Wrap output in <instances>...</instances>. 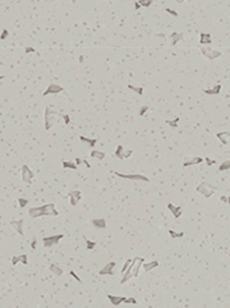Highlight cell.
I'll return each mask as SVG.
<instances>
[{
	"instance_id": "cell-1",
	"label": "cell",
	"mask_w": 230,
	"mask_h": 308,
	"mask_svg": "<svg viewBox=\"0 0 230 308\" xmlns=\"http://www.w3.org/2000/svg\"><path fill=\"white\" fill-rule=\"evenodd\" d=\"M29 216L31 218H38L43 216H58L59 212L55 209V204L54 203H47L41 207H33L30 208L28 211Z\"/></svg>"
},
{
	"instance_id": "cell-2",
	"label": "cell",
	"mask_w": 230,
	"mask_h": 308,
	"mask_svg": "<svg viewBox=\"0 0 230 308\" xmlns=\"http://www.w3.org/2000/svg\"><path fill=\"white\" fill-rule=\"evenodd\" d=\"M144 259H142V257H135L133 260H131V262L129 264V267L127 268L124 272H123V277H122V279H121V284H124L127 283L130 278L132 277H138L139 275V270L142 268V264L144 263Z\"/></svg>"
},
{
	"instance_id": "cell-3",
	"label": "cell",
	"mask_w": 230,
	"mask_h": 308,
	"mask_svg": "<svg viewBox=\"0 0 230 308\" xmlns=\"http://www.w3.org/2000/svg\"><path fill=\"white\" fill-rule=\"evenodd\" d=\"M196 192L203 194L206 198H210V197L216 192V187L213 186L212 184H210L208 181H203V183H200V184L196 187Z\"/></svg>"
},
{
	"instance_id": "cell-4",
	"label": "cell",
	"mask_w": 230,
	"mask_h": 308,
	"mask_svg": "<svg viewBox=\"0 0 230 308\" xmlns=\"http://www.w3.org/2000/svg\"><path fill=\"white\" fill-rule=\"evenodd\" d=\"M57 114L58 112L54 111L51 107H46L45 109V114H44V119H45V129L46 131H50L52 128L55 121H57Z\"/></svg>"
},
{
	"instance_id": "cell-5",
	"label": "cell",
	"mask_w": 230,
	"mask_h": 308,
	"mask_svg": "<svg viewBox=\"0 0 230 308\" xmlns=\"http://www.w3.org/2000/svg\"><path fill=\"white\" fill-rule=\"evenodd\" d=\"M200 52H201V54L204 56L205 58H207L208 60H214L216 59V58H220L222 56V53L220 52V51H216V50H214L210 46L207 45L200 46Z\"/></svg>"
},
{
	"instance_id": "cell-6",
	"label": "cell",
	"mask_w": 230,
	"mask_h": 308,
	"mask_svg": "<svg viewBox=\"0 0 230 308\" xmlns=\"http://www.w3.org/2000/svg\"><path fill=\"white\" fill-rule=\"evenodd\" d=\"M21 176H22V181L23 183H26L28 185L32 184L35 174H33V172L30 170V167L28 165H22V167H21Z\"/></svg>"
},
{
	"instance_id": "cell-7",
	"label": "cell",
	"mask_w": 230,
	"mask_h": 308,
	"mask_svg": "<svg viewBox=\"0 0 230 308\" xmlns=\"http://www.w3.org/2000/svg\"><path fill=\"white\" fill-rule=\"evenodd\" d=\"M63 238V234H54V236H50V237H45L43 238V243H44V247L46 248H51L53 246L58 245L59 241Z\"/></svg>"
},
{
	"instance_id": "cell-8",
	"label": "cell",
	"mask_w": 230,
	"mask_h": 308,
	"mask_svg": "<svg viewBox=\"0 0 230 308\" xmlns=\"http://www.w3.org/2000/svg\"><path fill=\"white\" fill-rule=\"evenodd\" d=\"M114 173H115V176L122 178V179L140 180V181H146V183H149V181H150V179H149L147 177H145V176H143V174H137V173H135V174H123V173H118V172H114Z\"/></svg>"
},
{
	"instance_id": "cell-9",
	"label": "cell",
	"mask_w": 230,
	"mask_h": 308,
	"mask_svg": "<svg viewBox=\"0 0 230 308\" xmlns=\"http://www.w3.org/2000/svg\"><path fill=\"white\" fill-rule=\"evenodd\" d=\"M63 90H65V89H63V87L57 84V83H51V84L47 87V89L44 91L43 96L45 97V96H48V95H57V94L63 91Z\"/></svg>"
},
{
	"instance_id": "cell-10",
	"label": "cell",
	"mask_w": 230,
	"mask_h": 308,
	"mask_svg": "<svg viewBox=\"0 0 230 308\" xmlns=\"http://www.w3.org/2000/svg\"><path fill=\"white\" fill-rule=\"evenodd\" d=\"M68 197H69V202H70V204H72V207H75V205L81 201V198H82V193L77 189L72 190V192H69V193H68Z\"/></svg>"
},
{
	"instance_id": "cell-11",
	"label": "cell",
	"mask_w": 230,
	"mask_h": 308,
	"mask_svg": "<svg viewBox=\"0 0 230 308\" xmlns=\"http://www.w3.org/2000/svg\"><path fill=\"white\" fill-rule=\"evenodd\" d=\"M115 265H116V263L115 262H108L106 264L104 268L101 269L100 271H99V275L104 276V275H109V276H113L114 275V271H113V269L115 268Z\"/></svg>"
},
{
	"instance_id": "cell-12",
	"label": "cell",
	"mask_w": 230,
	"mask_h": 308,
	"mask_svg": "<svg viewBox=\"0 0 230 308\" xmlns=\"http://www.w3.org/2000/svg\"><path fill=\"white\" fill-rule=\"evenodd\" d=\"M107 298L109 299V301L112 302V305L114 306H120L121 303H125V300L127 298L125 297H120V295H112V294H107Z\"/></svg>"
},
{
	"instance_id": "cell-13",
	"label": "cell",
	"mask_w": 230,
	"mask_h": 308,
	"mask_svg": "<svg viewBox=\"0 0 230 308\" xmlns=\"http://www.w3.org/2000/svg\"><path fill=\"white\" fill-rule=\"evenodd\" d=\"M23 224H24V221L23 219H19V221H13L11 222V225L13 226V229L15 231L19 232L20 236H24V232H23Z\"/></svg>"
},
{
	"instance_id": "cell-14",
	"label": "cell",
	"mask_w": 230,
	"mask_h": 308,
	"mask_svg": "<svg viewBox=\"0 0 230 308\" xmlns=\"http://www.w3.org/2000/svg\"><path fill=\"white\" fill-rule=\"evenodd\" d=\"M169 40H170L171 45L175 46L178 42L183 40V33H171L170 35H169Z\"/></svg>"
},
{
	"instance_id": "cell-15",
	"label": "cell",
	"mask_w": 230,
	"mask_h": 308,
	"mask_svg": "<svg viewBox=\"0 0 230 308\" xmlns=\"http://www.w3.org/2000/svg\"><path fill=\"white\" fill-rule=\"evenodd\" d=\"M167 208H168V209H169L171 212H173V215H174V217H175L176 219L182 216V208H181L179 205H178V207H175L174 204L168 203V204H167Z\"/></svg>"
},
{
	"instance_id": "cell-16",
	"label": "cell",
	"mask_w": 230,
	"mask_h": 308,
	"mask_svg": "<svg viewBox=\"0 0 230 308\" xmlns=\"http://www.w3.org/2000/svg\"><path fill=\"white\" fill-rule=\"evenodd\" d=\"M216 138L220 140V142L222 144H229V140H230L229 132H220V133H216Z\"/></svg>"
},
{
	"instance_id": "cell-17",
	"label": "cell",
	"mask_w": 230,
	"mask_h": 308,
	"mask_svg": "<svg viewBox=\"0 0 230 308\" xmlns=\"http://www.w3.org/2000/svg\"><path fill=\"white\" fill-rule=\"evenodd\" d=\"M19 262L23 263V264H28V255L26 254H23V255H19V256H14L12 259V264L13 265H16Z\"/></svg>"
},
{
	"instance_id": "cell-18",
	"label": "cell",
	"mask_w": 230,
	"mask_h": 308,
	"mask_svg": "<svg viewBox=\"0 0 230 308\" xmlns=\"http://www.w3.org/2000/svg\"><path fill=\"white\" fill-rule=\"evenodd\" d=\"M200 45H210L212 43V38H210V33H200V40H199Z\"/></svg>"
},
{
	"instance_id": "cell-19",
	"label": "cell",
	"mask_w": 230,
	"mask_h": 308,
	"mask_svg": "<svg viewBox=\"0 0 230 308\" xmlns=\"http://www.w3.org/2000/svg\"><path fill=\"white\" fill-rule=\"evenodd\" d=\"M204 162V159L201 157H193L189 159V160H186V162H184L183 166L184 167H188V166H192V165H198L200 164V163H203Z\"/></svg>"
},
{
	"instance_id": "cell-20",
	"label": "cell",
	"mask_w": 230,
	"mask_h": 308,
	"mask_svg": "<svg viewBox=\"0 0 230 308\" xmlns=\"http://www.w3.org/2000/svg\"><path fill=\"white\" fill-rule=\"evenodd\" d=\"M221 91V84H217V85H214L213 88H210V89H205L204 92L206 95H208V96H215L217 94H220Z\"/></svg>"
},
{
	"instance_id": "cell-21",
	"label": "cell",
	"mask_w": 230,
	"mask_h": 308,
	"mask_svg": "<svg viewBox=\"0 0 230 308\" xmlns=\"http://www.w3.org/2000/svg\"><path fill=\"white\" fill-rule=\"evenodd\" d=\"M158 265H159L158 261H152V262H145V261H144V263L142 264V267L144 268V271H146V272L151 271L152 269L157 268Z\"/></svg>"
},
{
	"instance_id": "cell-22",
	"label": "cell",
	"mask_w": 230,
	"mask_h": 308,
	"mask_svg": "<svg viewBox=\"0 0 230 308\" xmlns=\"http://www.w3.org/2000/svg\"><path fill=\"white\" fill-rule=\"evenodd\" d=\"M92 224L96 226V227H98V229H106V221L104 218H98V219H93L92 221Z\"/></svg>"
},
{
	"instance_id": "cell-23",
	"label": "cell",
	"mask_w": 230,
	"mask_h": 308,
	"mask_svg": "<svg viewBox=\"0 0 230 308\" xmlns=\"http://www.w3.org/2000/svg\"><path fill=\"white\" fill-rule=\"evenodd\" d=\"M91 157L97 158L99 160H103L104 158L106 157V154L104 151H99V150H92L91 151Z\"/></svg>"
},
{
	"instance_id": "cell-24",
	"label": "cell",
	"mask_w": 230,
	"mask_h": 308,
	"mask_svg": "<svg viewBox=\"0 0 230 308\" xmlns=\"http://www.w3.org/2000/svg\"><path fill=\"white\" fill-rule=\"evenodd\" d=\"M114 156L116 158H118V159H124V148H123L122 145H118Z\"/></svg>"
},
{
	"instance_id": "cell-25",
	"label": "cell",
	"mask_w": 230,
	"mask_h": 308,
	"mask_svg": "<svg viewBox=\"0 0 230 308\" xmlns=\"http://www.w3.org/2000/svg\"><path fill=\"white\" fill-rule=\"evenodd\" d=\"M79 140L83 141V142H85V143H87L91 148H93V147L97 144V142H98L97 138H84V136H79Z\"/></svg>"
},
{
	"instance_id": "cell-26",
	"label": "cell",
	"mask_w": 230,
	"mask_h": 308,
	"mask_svg": "<svg viewBox=\"0 0 230 308\" xmlns=\"http://www.w3.org/2000/svg\"><path fill=\"white\" fill-rule=\"evenodd\" d=\"M50 270L52 271L53 274H55L57 276H61L63 274V270L60 268L59 265H57V264H51V265H50Z\"/></svg>"
},
{
	"instance_id": "cell-27",
	"label": "cell",
	"mask_w": 230,
	"mask_h": 308,
	"mask_svg": "<svg viewBox=\"0 0 230 308\" xmlns=\"http://www.w3.org/2000/svg\"><path fill=\"white\" fill-rule=\"evenodd\" d=\"M128 88L130 89V90H132L133 92H136L137 95H143V92H144V89H143V87H133V85H131V84H129L128 85Z\"/></svg>"
},
{
	"instance_id": "cell-28",
	"label": "cell",
	"mask_w": 230,
	"mask_h": 308,
	"mask_svg": "<svg viewBox=\"0 0 230 308\" xmlns=\"http://www.w3.org/2000/svg\"><path fill=\"white\" fill-rule=\"evenodd\" d=\"M62 166H63V169H72V170H76L77 169V165L75 164V163H72V162H67L65 160L63 163H62Z\"/></svg>"
},
{
	"instance_id": "cell-29",
	"label": "cell",
	"mask_w": 230,
	"mask_h": 308,
	"mask_svg": "<svg viewBox=\"0 0 230 308\" xmlns=\"http://www.w3.org/2000/svg\"><path fill=\"white\" fill-rule=\"evenodd\" d=\"M178 122H179V118H175L174 120H166V124H168L173 128H177Z\"/></svg>"
},
{
	"instance_id": "cell-30",
	"label": "cell",
	"mask_w": 230,
	"mask_h": 308,
	"mask_svg": "<svg viewBox=\"0 0 230 308\" xmlns=\"http://www.w3.org/2000/svg\"><path fill=\"white\" fill-rule=\"evenodd\" d=\"M168 233L170 234V237L173 238V239H177V238H182V237L184 236V232H179V233H177V232H175L174 230H169V231H168Z\"/></svg>"
},
{
	"instance_id": "cell-31",
	"label": "cell",
	"mask_w": 230,
	"mask_h": 308,
	"mask_svg": "<svg viewBox=\"0 0 230 308\" xmlns=\"http://www.w3.org/2000/svg\"><path fill=\"white\" fill-rule=\"evenodd\" d=\"M230 169V162L229 160H225L222 164L219 166V171L222 172V171H228Z\"/></svg>"
},
{
	"instance_id": "cell-32",
	"label": "cell",
	"mask_w": 230,
	"mask_h": 308,
	"mask_svg": "<svg viewBox=\"0 0 230 308\" xmlns=\"http://www.w3.org/2000/svg\"><path fill=\"white\" fill-rule=\"evenodd\" d=\"M138 4L140 5V7H150L153 4V0H138Z\"/></svg>"
},
{
	"instance_id": "cell-33",
	"label": "cell",
	"mask_w": 230,
	"mask_h": 308,
	"mask_svg": "<svg viewBox=\"0 0 230 308\" xmlns=\"http://www.w3.org/2000/svg\"><path fill=\"white\" fill-rule=\"evenodd\" d=\"M96 247H97V243H94V241H91V240L86 239V248H87V250H93Z\"/></svg>"
},
{
	"instance_id": "cell-34",
	"label": "cell",
	"mask_w": 230,
	"mask_h": 308,
	"mask_svg": "<svg viewBox=\"0 0 230 308\" xmlns=\"http://www.w3.org/2000/svg\"><path fill=\"white\" fill-rule=\"evenodd\" d=\"M28 203H29V200H26V198H24V197H20V198H19V204H20L21 208L26 207V204Z\"/></svg>"
},
{
	"instance_id": "cell-35",
	"label": "cell",
	"mask_w": 230,
	"mask_h": 308,
	"mask_svg": "<svg viewBox=\"0 0 230 308\" xmlns=\"http://www.w3.org/2000/svg\"><path fill=\"white\" fill-rule=\"evenodd\" d=\"M130 262H131V259H128L127 261L124 262V264H123V267H122V269H121V274L123 275V272H124L125 270H127V268L129 267V264H130Z\"/></svg>"
},
{
	"instance_id": "cell-36",
	"label": "cell",
	"mask_w": 230,
	"mask_h": 308,
	"mask_svg": "<svg viewBox=\"0 0 230 308\" xmlns=\"http://www.w3.org/2000/svg\"><path fill=\"white\" fill-rule=\"evenodd\" d=\"M147 111H149V106H146V105H144V106H143V107L140 109V111H139V116H140V117H143V116H144V114H145V113H146Z\"/></svg>"
},
{
	"instance_id": "cell-37",
	"label": "cell",
	"mask_w": 230,
	"mask_h": 308,
	"mask_svg": "<svg viewBox=\"0 0 230 308\" xmlns=\"http://www.w3.org/2000/svg\"><path fill=\"white\" fill-rule=\"evenodd\" d=\"M8 30L7 29H4L2 30V33H1V36H0V40H6L7 37H8Z\"/></svg>"
},
{
	"instance_id": "cell-38",
	"label": "cell",
	"mask_w": 230,
	"mask_h": 308,
	"mask_svg": "<svg viewBox=\"0 0 230 308\" xmlns=\"http://www.w3.org/2000/svg\"><path fill=\"white\" fill-rule=\"evenodd\" d=\"M166 12H167V13H169L170 15H173V16H178V13H177V12L173 11V9H170V8H166Z\"/></svg>"
},
{
	"instance_id": "cell-39",
	"label": "cell",
	"mask_w": 230,
	"mask_h": 308,
	"mask_svg": "<svg viewBox=\"0 0 230 308\" xmlns=\"http://www.w3.org/2000/svg\"><path fill=\"white\" fill-rule=\"evenodd\" d=\"M125 303H133V305H136V303H137V300L133 299V298H127Z\"/></svg>"
},
{
	"instance_id": "cell-40",
	"label": "cell",
	"mask_w": 230,
	"mask_h": 308,
	"mask_svg": "<svg viewBox=\"0 0 230 308\" xmlns=\"http://www.w3.org/2000/svg\"><path fill=\"white\" fill-rule=\"evenodd\" d=\"M62 118H63V120H65V125H68L69 122H70V117H69L68 114H63V116H62Z\"/></svg>"
},
{
	"instance_id": "cell-41",
	"label": "cell",
	"mask_w": 230,
	"mask_h": 308,
	"mask_svg": "<svg viewBox=\"0 0 230 308\" xmlns=\"http://www.w3.org/2000/svg\"><path fill=\"white\" fill-rule=\"evenodd\" d=\"M70 275H72V277H74V278H75V279H76V281H77V282H78V283H81V284H82V283H83V282H82V279H81V278H79L78 276L76 275V274H75V272H74V271H70Z\"/></svg>"
},
{
	"instance_id": "cell-42",
	"label": "cell",
	"mask_w": 230,
	"mask_h": 308,
	"mask_svg": "<svg viewBox=\"0 0 230 308\" xmlns=\"http://www.w3.org/2000/svg\"><path fill=\"white\" fill-rule=\"evenodd\" d=\"M205 160H206L207 165H210V166H212L213 164H215V160H213V159H210V158H208V157L205 158Z\"/></svg>"
},
{
	"instance_id": "cell-43",
	"label": "cell",
	"mask_w": 230,
	"mask_h": 308,
	"mask_svg": "<svg viewBox=\"0 0 230 308\" xmlns=\"http://www.w3.org/2000/svg\"><path fill=\"white\" fill-rule=\"evenodd\" d=\"M24 51H26V53L28 54V53H31V52L33 53L35 51H36V50H35L33 47H26V49H24Z\"/></svg>"
},
{
	"instance_id": "cell-44",
	"label": "cell",
	"mask_w": 230,
	"mask_h": 308,
	"mask_svg": "<svg viewBox=\"0 0 230 308\" xmlns=\"http://www.w3.org/2000/svg\"><path fill=\"white\" fill-rule=\"evenodd\" d=\"M220 200H221L223 203H228V202H229V200H228V196H225V195H222V196L220 197Z\"/></svg>"
},
{
	"instance_id": "cell-45",
	"label": "cell",
	"mask_w": 230,
	"mask_h": 308,
	"mask_svg": "<svg viewBox=\"0 0 230 308\" xmlns=\"http://www.w3.org/2000/svg\"><path fill=\"white\" fill-rule=\"evenodd\" d=\"M36 243H37V240H36V239H33V241L31 243V248L32 249H36Z\"/></svg>"
},
{
	"instance_id": "cell-46",
	"label": "cell",
	"mask_w": 230,
	"mask_h": 308,
	"mask_svg": "<svg viewBox=\"0 0 230 308\" xmlns=\"http://www.w3.org/2000/svg\"><path fill=\"white\" fill-rule=\"evenodd\" d=\"M82 163H84V164H85L87 167H91V165L89 164V163H87V160H85V159H82Z\"/></svg>"
},
{
	"instance_id": "cell-47",
	"label": "cell",
	"mask_w": 230,
	"mask_h": 308,
	"mask_svg": "<svg viewBox=\"0 0 230 308\" xmlns=\"http://www.w3.org/2000/svg\"><path fill=\"white\" fill-rule=\"evenodd\" d=\"M75 160H76V165H79L82 163V159H81V158H76Z\"/></svg>"
},
{
	"instance_id": "cell-48",
	"label": "cell",
	"mask_w": 230,
	"mask_h": 308,
	"mask_svg": "<svg viewBox=\"0 0 230 308\" xmlns=\"http://www.w3.org/2000/svg\"><path fill=\"white\" fill-rule=\"evenodd\" d=\"M135 8H136V9H139V8H140V5H139L138 2H136V4H135Z\"/></svg>"
},
{
	"instance_id": "cell-49",
	"label": "cell",
	"mask_w": 230,
	"mask_h": 308,
	"mask_svg": "<svg viewBox=\"0 0 230 308\" xmlns=\"http://www.w3.org/2000/svg\"><path fill=\"white\" fill-rule=\"evenodd\" d=\"M83 60H84L83 56H81V57H79V62H83Z\"/></svg>"
},
{
	"instance_id": "cell-50",
	"label": "cell",
	"mask_w": 230,
	"mask_h": 308,
	"mask_svg": "<svg viewBox=\"0 0 230 308\" xmlns=\"http://www.w3.org/2000/svg\"><path fill=\"white\" fill-rule=\"evenodd\" d=\"M175 1H176V2H178V4H182V2H184L185 0H175Z\"/></svg>"
},
{
	"instance_id": "cell-51",
	"label": "cell",
	"mask_w": 230,
	"mask_h": 308,
	"mask_svg": "<svg viewBox=\"0 0 230 308\" xmlns=\"http://www.w3.org/2000/svg\"><path fill=\"white\" fill-rule=\"evenodd\" d=\"M4 78H5V76H4V75H0V80H2V79H4Z\"/></svg>"
}]
</instances>
